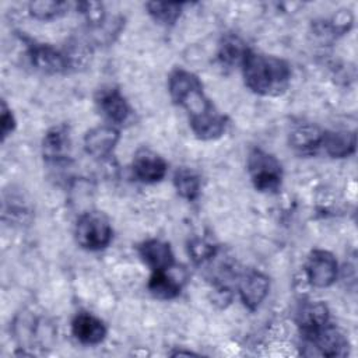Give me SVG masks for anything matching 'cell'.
<instances>
[{"instance_id": "6da1fadb", "label": "cell", "mask_w": 358, "mask_h": 358, "mask_svg": "<svg viewBox=\"0 0 358 358\" xmlns=\"http://www.w3.org/2000/svg\"><path fill=\"white\" fill-rule=\"evenodd\" d=\"M168 92L172 102L186 112L189 126L197 138L210 141L225 134L228 117L206 95L203 83L194 73L182 67L173 69L168 76Z\"/></svg>"}, {"instance_id": "7a4b0ae2", "label": "cell", "mask_w": 358, "mask_h": 358, "mask_svg": "<svg viewBox=\"0 0 358 358\" xmlns=\"http://www.w3.org/2000/svg\"><path fill=\"white\" fill-rule=\"evenodd\" d=\"M245 85L262 96H278L291 84V66L284 59L249 49L241 63Z\"/></svg>"}, {"instance_id": "3957f363", "label": "cell", "mask_w": 358, "mask_h": 358, "mask_svg": "<svg viewBox=\"0 0 358 358\" xmlns=\"http://www.w3.org/2000/svg\"><path fill=\"white\" fill-rule=\"evenodd\" d=\"M246 168L253 187L263 193H271L281 187L284 172L275 155L255 147L248 152Z\"/></svg>"}, {"instance_id": "277c9868", "label": "cell", "mask_w": 358, "mask_h": 358, "mask_svg": "<svg viewBox=\"0 0 358 358\" xmlns=\"http://www.w3.org/2000/svg\"><path fill=\"white\" fill-rule=\"evenodd\" d=\"M74 238L77 245L88 252H98L108 248L113 238L109 218L99 211L83 213L77 218Z\"/></svg>"}, {"instance_id": "5b68a950", "label": "cell", "mask_w": 358, "mask_h": 358, "mask_svg": "<svg viewBox=\"0 0 358 358\" xmlns=\"http://www.w3.org/2000/svg\"><path fill=\"white\" fill-rule=\"evenodd\" d=\"M303 338V347L306 351H303V355H317V357H345L350 350L348 340L344 337V334L334 327L333 324H326L323 329L316 331L312 336L302 337Z\"/></svg>"}, {"instance_id": "8992f818", "label": "cell", "mask_w": 358, "mask_h": 358, "mask_svg": "<svg viewBox=\"0 0 358 358\" xmlns=\"http://www.w3.org/2000/svg\"><path fill=\"white\" fill-rule=\"evenodd\" d=\"M27 57L35 70L49 76L64 74L73 69L66 50H59L49 43L29 41L27 43Z\"/></svg>"}, {"instance_id": "52a82bcc", "label": "cell", "mask_w": 358, "mask_h": 358, "mask_svg": "<svg viewBox=\"0 0 358 358\" xmlns=\"http://www.w3.org/2000/svg\"><path fill=\"white\" fill-rule=\"evenodd\" d=\"M305 274L310 285L327 288L338 277V263L334 255L324 249H313L305 263Z\"/></svg>"}, {"instance_id": "ba28073f", "label": "cell", "mask_w": 358, "mask_h": 358, "mask_svg": "<svg viewBox=\"0 0 358 358\" xmlns=\"http://www.w3.org/2000/svg\"><path fill=\"white\" fill-rule=\"evenodd\" d=\"M95 103L102 116L113 126L129 122L133 115L129 101L116 87L101 88L95 95Z\"/></svg>"}, {"instance_id": "9c48e42d", "label": "cell", "mask_w": 358, "mask_h": 358, "mask_svg": "<svg viewBox=\"0 0 358 358\" xmlns=\"http://www.w3.org/2000/svg\"><path fill=\"white\" fill-rule=\"evenodd\" d=\"M42 155L50 164H64L71 157V136L67 124L50 127L42 140Z\"/></svg>"}, {"instance_id": "30bf717a", "label": "cell", "mask_w": 358, "mask_h": 358, "mask_svg": "<svg viewBox=\"0 0 358 358\" xmlns=\"http://www.w3.org/2000/svg\"><path fill=\"white\" fill-rule=\"evenodd\" d=\"M168 172L166 161L151 150H138L131 161V173L141 183L161 182Z\"/></svg>"}, {"instance_id": "8fae6325", "label": "cell", "mask_w": 358, "mask_h": 358, "mask_svg": "<svg viewBox=\"0 0 358 358\" xmlns=\"http://www.w3.org/2000/svg\"><path fill=\"white\" fill-rule=\"evenodd\" d=\"M120 140V131L113 124H101L90 129L84 136V150L94 158H108Z\"/></svg>"}, {"instance_id": "7c38bea8", "label": "cell", "mask_w": 358, "mask_h": 358, "mask_svg": "<svg viewBox=\"0 0 358 358\" xmlns=\"http://www.w3.org/2000/svg\"><path fill=\"white\" fill-rule=\"evenodd\" d=\"M270 291V280L266 274L257 270L245 273L238 284V292L242 303L249 310H256L267 298Z\"/></svg>"}, {"instance_id": "4fadbf2b", "label": "cell", "mask_w": 358, "mask_h": 358, "mask_svg": "<svg viewBox=\"0 0 358 358\" xmlns=\"http://www.w3.org/2000/svg\"><path fill=\"white\" fill-rule=\"evenodd\" d=\"M71 333L83 345H98L108 334V327L98 316L90 312H78L71 320Z\"/></svg>"}, {"instance_id": "5bb4252c", "label": "cell", "mask_w": 358, "mask_h": 358, "mask_svg": "<svg viewBox=\"0 0 358 358\" xmlns=\"http://www.w3.org/2000/svg\"><path fill=\"white\" fill-rule=\"evenodd\" d=\"M296 326L302 337H308L330 323V312L322 301L302 302L295 315Z\"/></svg>"}, {"instance_id": "9a60e30c", "label": "cell", "mask_w": 358, "mask_h": 358, "mask_svg": "<svg viewBox=\"0 0 358 358\" xmlns=\"http://www.w3.org/2000/svg\"><path fill=\"white\" fill-rule=\"evenodd\" d=\"M137 252L141 260L151 268V271H162L171 270L175 266V255L169 243L161 239H147L143 241Z\"/></svg>"}, {"instance_id": "2e32d148", "label": "cell", "mask_w": 358, "mask_h": 358, "mask_svg": "<svg viewBox=\"0 0 358 358\" xmlns=\"http://www.w3.org/2000/svg\"><path fill=\"white\" fill-rule=\"evenodd\" d=\"M323 133L313 123H299L289 131V147L299 155H315L322 148Z\"/></svg>"}, {"instance_id": "e0dca14e", "label": "cell", "mask_w": 358, "mask_h": 358, "mask_svg": "<svg viewBox=\"0 0 358 358\" xmlns=\"http://www.w3.org/2000/svg\"><path fill=\"white\" fill-rule=\"evenodd\" d=\"M357 134L354 130H324L322 148L331 158H345L355 152Z\"/></svg>"}, {"instance_id": "ac0fdd59", "label": "cell", "mask_w": 358, "mask_h": 358, "mask_svg": "<svg viewBox=\"0 0 358 358\" xmlns=\"http://www.w3.org/2000/svg\"><path fill=\"white\" fill-rule=\"evenodd\" d=\"M147 288L154 298L169 301L180 294L182 282L176 277L171 275L168 270L151 271Z\"/></svg>"}, {"instance_id": "d6986e66", "label": "cell", "mask_w": 358, "mask_h": 358, "mask_svg": "<svg viewBox=\"0 0 358 358\" xmlns=\"http://www.w3.org/2000/svg\"><path fill=\"white\" fill-rule=\"evenodd\" d=\"M173 186L176 193L187 200L194 201L200 196L201 179L197 172L190 168H179L173 173Z\"/></svg>"}, {"instance_id": "ffe728a7", "label": "cell", "mask_w": 358, "mask_h": 358, "mask_svg": "<svg viewBox=\"0 0 358 358\" xmlns=\"http://www.w3.org/2000/svg\"><path fill=\"white\" fill-rule=\"evenodd\" d=\"M249 48L245 45V42L234 35H227L222 38L218 49V59L222 64L227 66H235L242 63L246 52Z\"/></svg>"}, {"instance_id": "44dd1931", "label": "cell", "mask_w": 358, "mask_h": 358, "mask_svg": "<svg viewBox=\"0 0 358 358\" xmlns=\"http://www.w3.org/2000/svg\"><path fill=\"white\" fill-rule=\"evenodd\" d=\"M147 13L150 17L161 24V25H173L182 11H183V4L182 3H162V1H148L145 3Z\"/></svg>"}, {"instance_id": "7402d4cb", "label": "cell", "mask_w": 358, "mask_h": 358, "mask_svg": "<svg viewBox=\"0 0 358 358\" xmlns=\"http://www.w3.org/2000/svg\"><path fill=\"white\" fill-rule=\"evenodd\" d=\"M28 10H29V14L39 21H52L66 14V11L69 10V3L49 1V0L31 1L28 6Z\"/></svg>"}, {"instance_id": "603a6c76", "label": "cell", "mask_w": 358, "mask_h": 358, "mask_svg": "<svg viewBox=\"0 0 358 358\" xmlns=\"http://www.w3.org/2000/svg\"><path fill=\"white\" fill-rule=\"evenodd\" d=\"M218 252V246L203 236H194L187 242V253L196 264L211 260Z\"/></svg>"}, {"instance_id": "cb8c5ba5", "label": "cell", "mask_w": 358, "mask_h": 358, "mask_svg": "<svg viewBox=\"0 0 358 358\" xmlns=\"http://www.w3.org/2000/svg\"><path fill=\"white\" fill-rule=\"evenodd\" d=\"M17 120L14 117L13 110L7 106L6 101H1V116H0V133H1V141H6L8 136L15 130Z\"/></svg>"}]
</instances>
